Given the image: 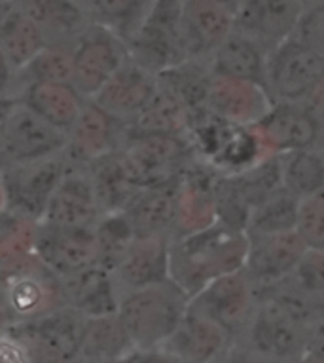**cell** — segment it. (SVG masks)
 I'll return each instance as SVG.
<instances>
[{"label":"cell","instance_id":"6da1fadb","mask_svg":"<svg viewBox=\"0 0 324 363\" xmlns=\"http://www.w3.org/2000/svg\"><path fill=\"white\" fill-rule=\"evenodd\" d=\"M248 247L247 230L224 223L203 233L171 240L169 278L192 301L214 280L245 270Z\"/></svg>","mask_w":324,"mask_h":363},{"label":"cell","instance_id":"7a4b0ae2","mask_svg":"<svg viewBox=\"0 0 324 363\" xmlns=\"http://www.w3.org/2000/svg\"><path fill=\"white\" fill-rule=\"evenodd\" d=\"M190 308V297L169 278L122 295L118 315L137 350L166 345Z\"/></svg>","mask_w":324,"mask_h":363},{"label":"cell","instance_id":"3957f363","mask_svg":"<svg viewBox=\"0 0 324 363\" xmlns=\"http://www.w3.org/2000/svg\"><path fill=\"white\" fill-rule=\"evenodd\" d=\"M114 158L135 189L175 181L197 160L188 139L156 133H125Z\"/></svg>","mask_w":324,"mask_h":363},{"label":"cell","instance_id":"277c9868","mask_svg":"<svg viewBox=\"0 0 324 363\" xmlns=\"http://www.w3.org/2000/svg\"><path fill=\"white\" fill-rule=\"evenodd\" d=\"M69 133L38 116L25 103L4 99L0 122L2 166L29 164L65 155Z\"/></svg>","mask_w":324,"mask_h":363},{"label":"cell","instance_id":"5b68a950","mask_svg":"<svg viewBox=\"0 0 324 363\" xmlns=\"http://www.w3.org/2000/svg\"><path fill=\"white\" fill-rule=\"evenodd\" d=\"M69 166L71 164L65 155L29 164L2 166V213L42 220Z\"/></svg>","mask_w":324,"mask_h":363},{"label":"cell","instance_id":"8992f818","mask_svg":"<svg viewBox=\"0 0 324 363\" xmlns=\"http://www.w3.org/2000/svg\"><path fill=\"white\" fill-rule=\"evenodd\" d=\"M83 322L86 315L65 306L35 322L8 325L4 331L23 345L29 363H78Z\"/></svg>","mask_w":324,"mask_h":363},{"label":"cell","instance_id":"52a82bcc","mask_svg":"<svg viewBox=\"0 0 324 363\" xmlns=\"http://www.w3.org/2000/svg\"><path fill=\"white\" fill-rule=\"evenodd\" d=\"M127 60V42L105 23L93 21L74 44L72 84L86 99H93Z\"/></svg>","mask_w":324,"mask_h":363},{"label":"cell","instance_id":"ba28073f","mask_svg":"<svg viewBox=\"0 0 324 363\" xmlns=\"http://www.w3.org/2000/svg\"><path fill=\"white\" fill-rule=\"evenodd\" d=\"M2 281L4 328L35 322L66 306L63 281L50 272L42 261L25 272L2 278Z\"/></svg>","mask_w":324,"mask_h":363},{"label":"cell","instance_id":"9c48e42d","mask_svg":"<svg viewBox=\"0 0 324 363\" xmlns=\"http://www.w3.org/2000/svg\"><path fill=\"white\" fill-rule=\"evenodd\" d=\"M127 48L131 60L154 74L186 63L180 40V0H159Z\"/></svg>","mask_w":324,"mask_h":363},{"label":"cell","instance_id":"30bf717a","mask_svg":"<svg viewBox=\"0 0 324 363\" xmlns=\"http://www.w3.org/2000/svg\"><path fill=\"white\" fill-rule=\"evenodd\" d=\"M190 306L219 323L237 342L256 312L258 289L247 272L239 270L209 284L190 301Z\"/></svg>","mask_w":324,"mask_h":363},{"label":"cell","instance_id":"8fae6325","mask_svg":"<svg viewBox=\"0 0 324 363\" xmlns=\"http://www.w3.org/2000/svg\"><path fill=\"white\" fill-rule=\"evenodd\" d=\"M236 33V8L226 0H180V40L186 61L211 63Z\"/></svg>","mask_w":324,"mask_h":363},{"label":"cell","instance_id":"7c38bea8","mask_svg":"<svg viewBox=\"0 0 324 363\" xmlns=\"http://www.w3.org/2000/svg\"><path fill=\"white\" fill-rule=\"evenodd\" d=\"M324 80V60L292 36L270 54L267 89L275 103H303Z\"/></svg>","mask_w":324,"mask_h":363},{"label":"cell","instance_id":"4fadbf2b","mask_svg":"<svg viewBox=\"0 0 324 363\" xmlns=\"http://www.w3.org/2000/svg\"><path fill=\"white\" fill-rule=\"evenodd\" d=\"M275 107L270 89L239 78L211 74L205 113L224 124L254 128Z\"/></svg>","mask_w":324,"mask_h":363},{"label":"cell","instance_id":"5bb4252c","mask_svg":"<svg viewBox=\"0 0 324 363\" xmlns=\"http://www.w3.org/2000/svg\"><path fill=\"white\" fill-rule=\"evenodd\" d=\"M219 173L195 160L178 179L177 209L173 223L171 240L192 236L209 230L220 223L219 198H216Z\"/></svg>","mask_w":324,"mask_h":363},{"label":"cell","instance_id":"9a60e30c","mask_svg":"<svg viewBox=\"0 0 324 363\" xmlns=\"http://www.w3.org/2000/svg\"><path fill=\"white\" fill-rule=\"evenodd\" d=\"M303 13L301 0H243L236 6V33L272 54L296 36Z\"/></svg>","mask_w":324,"mask_h":363},{"label":"cell","instance_id":"2e32d148","mask_svg":"<svg viewBox=\"0 0 324 363\" xmlns=\"http://www.w3.org/2000/svg\"><path fill=\"white\" fill-rule=\"evenodd\" d=\"M105 215L88 167L69 166L47 203L42 223L61 228L95 230Z\"/></svg>","mask_w":324,"mask_h":363},{"label":"cell","instance_id":"e0dca14e","mask_svg":"<svg viewBox=\"0 0 324 363\" xmlns=\"http://www.w3.org/2000/svg\"><path fill=\"white\" fill-rule=\"evenodd\" d=\"M125 128L95 101L88 99L76 124L69 131L65 156L71 166L91 167L110 158L124 143Z\"/></svg>","mask_w":324,"mask_h":363},{"label":"cell","instance_id":"ac0fdd59","mask_svg":"<svg viewBox=\"0 0 324 363\" xmlns=\"http://www.w3.org/2000/svg\"><path fill=\"white\" fill-rule=\"evenodd\" d=\"M248 247L245 272L256 289L264 291L281 281L289 280L300 264L301 257L309 250L296 230L275 234H248Z\"/></svg>","mask_w":324,"mask_h":363},{"label":"cell","instance_id":"d6986e66","mask_svg":"<svg viewBox=\"0 0 324 363\" xmlns=\"http://www.w3.org/2000/svg\"><path fill=\"white\" fill-rule=\"evenodd\" d=\"M36 253L42 264L61 280L99 264L95 230L61 228L42 220L38 226Z\"/></svg>","mask_w":324,"mask_h":363},{"label":"cell","instance_id":"ffe728a7","mask_svg":"<svg viewBox=\"0 0 324 363\" xmlns=\"http://www.w3.org/2000/svg\"><path fill=\"white\" fill-rule=\"evenodd\" d=\"M254 131L265 156L273 160L279 156L318 147L320 131L303 103H275Z\"/></svg>","mask_w":324,"mask_h":363},{"label":"cell","instance_id":"44dd1931","mask_svg":"<svg viewBox=\"0 0 324 363\" xmlns=\"http://www.w3.org/2000/svg\"><path fill=\"white\" fill-rule=\"evenodd\" d=\"M169 253L171 236L135 234V238L131 240V244L112 270L120 297L141 287L169 280Z\"/></svg>","mask_w":324,"mask_h":363},{"label":"cell","instance_id":"7402d4cb","mask_svg":"<svg viewBox=\"0 0 324 363\" xmlns=\"http://www.w3.org/2000/svg\"><path fill=\"white\" fill-rule=\"evenodd\" d=\"M233 346L236 339L226 329L190 306L161 350L184 363H220Z\"/></svg>","mask_w":324,"mask_h":363},{"label":"cell","instance_id":"603a6c76","mask_svg":"<svg viewBox=\"0 0 324 363\" xmlns=\"http://www.w3.org/2000/svg\"><path fill=\"white\" fill-rule=\"evenodd\" d=\"M158 78L129 57L91 101L127 128L156 94Z\"/></svg>","mask_w":324,"mask_h":363},{"label":"cell","instance_id":"cb8c5ba5","mask_svg":"<svg viewBox=\"0 0 324 363\" xmlns=\"http://www.w3.org/2000/svg\"><path fill=\"white\" fill-rule=\"evenodd\" d=\"M194 124L195 114L186 99L163 74H159L156 94L144 107V111L127 125V133L175 135V138H184L190 141Z\"/></svg>","mask_w":324,"mask_h":363},{"label":"cell","instance_id":"d4e9b609","mask_svg":"<svg viewBox=\"0 0 324 363\" xmlns=\"http://www.w3.org/2000/svg\"><path fill=\"white\" fill-rule=\"evenodd\" d=\"M50 46L46 33L35 19L16 4H2L0 54L6 69V80L27 69Z\"/></svg>","mask_w":324,"mask_h":363},{"label":"cell","instance_id":"484cf974","mask_svg":"<svg viewBox=\"0 0 324 363\" xmlns=\"http://www.w3.org/2000/svg\"><path fill=\"white\" fill-rule=\"evenodd\" d=\"M4 99L25 103L38 116L50 122L61 131L69 133L82 114L88 99L72 84L59 82H33L18 89L13 96Z\"/></svg>","mask_w":324,"mask_h":363},{"label":"cell","instance_id":"4316f807","mask_svg":"<svg viewBox=\"0 0 324 363\" xmlns=\"http://www.w3.org/2000/svg\"><path fill=\"white\" fill-rule=\"evenodd\" d=\"M180 179V177H178ZM178 179L163 185L139 189L129 206L122 211L139 236L167 234L171 236L177 209Z\"/></svg>","mask_w":324,"mask_h":363},{"label":"cell","instance_id":"83f0119b","mask_svg":"<svg viewBox=\"0 0 324 363\" xmlns=\"http://www.w3.org/2000/svg\"><path fill=\"white\" fill-rule=\"evenodd\" d=\"M21 8L46 33L50 44H76L93 18L71 0H8ZM4 4V2H2Z\"/></svg>","mask_w":324,"mask_h":363},{"label":"cell","instance_id":"f1b7e54d","mask_svg":"<svg viewBox=\"0 0 324 363\" xmlns=\"http://www.w3.org/2000/svg\"><path fill=\"white\" fill-rule=\"evenodd\" d=\"M61 281L65 287L66 306L78 310L86 318L118 314L122 297L112 272H108L106 268L95 264Z\"/></svg>","mask_w":324,"mask_h":363},{"label":"cell","instance_id":"f546056e","mask_svg":"<svg viewBox=\"0 0 324 363\" xmlns=\"http://www.w3.org/2000/svg\"><path fill=\"white\" fill-rule=\"evenodd\" d=\"M137 348L118 314L86 318L78 363H106L129 357Z\"/></svg>","mask_w":324,"mask_h":363},{"label":"cell","instance_id":"4dcf8cb0","mask_svg":"<svg viewBox=\"0 0 324 363\" xmlns=\"http://www.w3.org/2000/svg\"><path fill=\"white\" fill-rule=\"evenodd\" d=\"M211 71L267 88L270 54L241 33H233L211 57Z\"/></svg>","mask_w":324,"mask_h":363},{"label":"cell","instance_id":"1f68e13d","mask_svg":"<svg viewBox=\"0 0 324 363\" xmlns=\"http://www.w3.org/2000/svg\"><path fill=\"white\" fill-rule=\"evenodd\" d=\"M40 220L16 213H2L0 268L2 278L19 274L40 262L36 253Z\"/></svg>","mask_w":324,"mask_h":363},{"label":"cell","instance_id":"d6a6232c","mask_svg":"<svg viewBox=\"0 0 324 363\" xmlns=\"http://www.w3.org/2000/svg\"><path fill=\"white\" fill-rule=\"evenodd\" d=\"M281 167V185L292 196L303 198L324 191V149L296 150L279 156Z\"/></svg>","mask_w":324,"mask_h":363},{"label":"cell","instance_id":"836d02e7","mask_svg":"<svg viewBox=\"0 0 324 363\" xmlns=\"http://www.w3.org/2000/svg\"><path fill=\"white\" fill-rule=\"evenodd\" d=\"M74 80V44H50L27 69L8 78L4 91H18L33 82L72 84ZM74 86V84H72Z\"/></svg>","mask_w":324,"mask_h":363},{"label":"cell","instance_id":"e575fe53","mask_svg":"<svg viewBox=\"0 0 324 363\" xmlns=\"http://www.w3.org/2000/svg\"><path fill=\"white\" fill-rule=\"evenodd\" d=\"M298 209H300V198L292 196L284 189H279L253 209L247 225V234H275L296 230Z\"/></svg>","mask_w":324,"mask_h":363},{"label":"cell","instance_id":"d590c367","mask_svg":"<svg viewBox=\"0 0 324 363\" xmlns=\"http://www.w3.org/2000/svg\"><path fill=\"white\" fill-rule=\"evenodd\" d=\"M159 0H97L99 23H105L125 42H129L150 18Z\"/></svg>","mask_w":324,"mask_h":363},{"label":"cell","instance_id":"8d00e7d4","mask_svg":"<svg viewBox=\"0 0 324 363\" xmlns=\"http://www.w3.org/2000/svg\"><path fill=\"white\" fill-rule=\"evenodd\" d=\"M296 233L309 250L324 251V191L300 200Z\"/></svg>","mask_w":324,"mask_h":363},{"label":"cell","instance_id":"74e56055","mask_svg":"<svg viewBox=\"0 0 324 363\" xmlns=\"http://www.w3.org/2000/svg\"><path fill=\"white\" fill-rule=\"evenodd\" d=\"M289 280L303 295L324 306V251L307 250Z\"/></svg>","mask_w":324,"mask_h":363},{"label":"cell","instance_id":"f35d334b","mask_svg":"<svg viewBox=\"0 0 324 363\" xmlns=\"http://www.w3.org/2000/svg\"><path fill=\"white\" fill-rule=\"evenodd\" d=\"M296 36L324 60V6L306 10Z\"/></svg>","mask_w":324,"mask_h":363},{"label":"cell","instance_id":"ab89813d","mask_svg":"<svg viewBox=\"0 0 324 363\" xmlns=\"http://www.w3.org/2000/svg\"><path fill=\"white\" fill-rule=\"evenodd\" d=\"M303 107L309 111L313 120L317 122L318 131H320V143H318V147L324 149V80L307 96V99L303 101Z\"/></svg>","mask_w":324,"mask_h":363},{"label":"cell","instance_id":"60d3db41","mask_svg":"<svg viewBox=\"0 0 324 363\" xmlns=\"http://www.w3.org/2000/svg\"><path fill=\"white\" fill-rule=\"evenodd\" d=\"M306 354L324 357V310L313 320L311 328H309Z\"/></svg>","mask_w":324,"mask_h":363},{"label":"cell","instance_id":"b9f144b4","mask_svg":"<svg viewBox=\"0 0 324 363\" xmlns=\"http://www.w3.org/2000/svg\"><path fill=\"white\" fill-rule=\"evenodd\" d=\"M2 363H29L23 345L8 331H2Z\"/></svg>","mask_w":324,"mask_h":363},{"label":"cell","instance_id":"7bdbcfd3","mask_svg":"<svg viewBox=\"0 0 324 363\" xmlns=\"http://www.w3.org/2000/svg\"><path fill=\"white\" fill-rule=\"evenodd\" d=\"M220 363H283V362H277V359H270V357L254 354V352H250L243 345L236 342V346L231 348L230 354H228V356H226Z\"/></svg>","mask_w":324,"mask_h":363},{"label":"cell","instance_id":"ee69618b","mask_svg":"<svg viewBox=\"0 0 324 363\" xmlns=\"http://www.w3.org/2000/svg\"><path fill=\"white\" fill-rule=\"evenodd\" d=\"M131 363H184L178 357L171 356L169 352L161 350V348H154V350H137L131 354Z\"/></svg>","mask_w":324,"mask_h":363},{"label":"cell","instance_id":"f6af8a7d","mask_svg":"<svg viewBox=\"0 0 324 363\" xmlns=\"http://www.w3.org/2000/svg\"><path fill=\"white\" fill-rule=\"evenodd\" d=\"M76 6H80L83 12H88L93 21H99V10H97V0H71Z\"/></svg>","mask_w":324,"mask_h":363},{"label":"cell","instance_id":"bcb514c9","mask_svg":"<svg viewBox=\"0 0 324 363\" xmlns=\"http://www.w3.org/2000/svg\"><path fill=\"white\" fill-rule=\"evenodd\" d=\"M301 4L306 10H313V8L324 6V0H301Z\"/></svg>","mask_w":324,"mask_h":363},{"label":"cell","instance_id":"7dc6e473","mask_svg":"<svg viewBox=\"0 0 324 363\" xmlns=\"http://www.w3.org/2000/svg\"><path fill=\"white\" fill-rule=\"evenodd\" d=\"M298 363H324V357H317V356H309V354H306V356L301 357L300 362Z\"/></svg>","mask_w":324,"mask_h":363},{"label":"cell","instance_id":"c3c4849f","mask_svg":"<svg viewBox=\"0 0 324 363\" xmlns=\"http://www.w3.org/2000/svg\"><path fill=\"white\" fill-rule=\"evenodd\" d=\"M106 363H131V356L122 357V359H114V362H106Z\"/></svg>","mask_w":324,"mask_h":363},{"label":"cell","instance_id":"681fc988","mask_svg":"<svg viewBox=\"0 0 324 363\" xmlns=\"http://www.w3.org/2000/svg\"><path fill=\"white\" fill-rule=\"evenodd\" d=\"M226 2H228V4H231V6L236 8V6H239V4H241L243 0H226Z\"/></svg>","mask_w":324,"mask_h":363}]
</instances>
